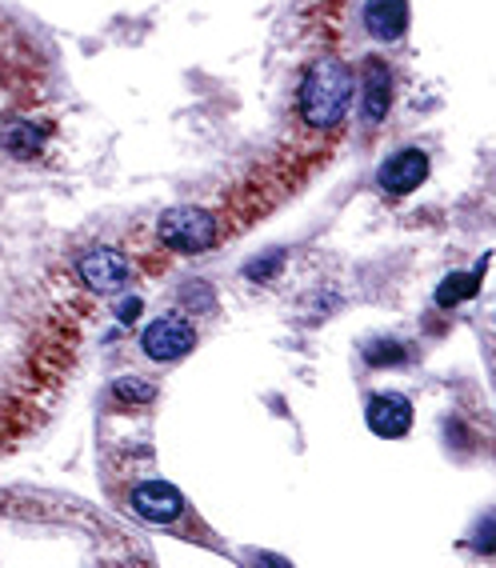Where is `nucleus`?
Returning <instances> with one entry per match:
<instances>
[{
	"label": "nucleus",
	"instance_id": "nucleus-1",
	"mask_svg": "<svg viewBox=\"0 0 496 568\" xmlns=\"http://www.w3.org/2000/svg\"><path fill=\"white\" fill-rule=\"evenodd\" d=\"M356 101V72L341 57H321L304 72L284 121V149L324 164L348 124Z\"/></svg>",
	"mask_w": 496,
	"mask_h": 568
},
{
	"label": "nucleus",
	"instance_id": "nucleus-2",
	"mask_svg": "<svg viewBox=\"0 0 496 568\" xmlns=\"http://www.w3.org/2000/svg\"><path fill=\"white\" fill-rule=\"evenodd\" d=\"M224 244V229L216 209L204 204H173L149 229V273H161L173 256H201Z\"/></svg>",
	"mask_w": 496,
	"mask_h": 568
},
{
	"label": "nucleus",
	"instance_id": "nucleus-3",
	"mask_svg": "<svg viewBox=\"0 0 496 568\" xmlns=\"http://www.w3.org/2000/svg\"><path fill=\"white\" fill-rule=\"evenodd\" d=\"M121 505H124V513L136 517L141 525L164 528V532H176V537H189V540H204L193 505L184 500L181 488L161 477L129 480V485L121 488Z\"/></svg>",
	"mask_w": 496,
	"mask_h": 568
},
{
	"label": "nucleus",
	"instance_id": "nucleus-4",
	"mask_svg": "<svg viewBox=\"0 0 496 568\" xmlns=\"http://www.w3.org/2000/svg\"><path fill=\"white\" fill-rule=\"evenodd\" d=\"M72 276H77V288H84V296L101 301V296H121L129 288L136 264L117 244H89L72 261Z\"/></svg>",
	"mask_w": 496,
	"mask_h": 568
},
{
	"label": "nucleus",
	"instance_id": "nucleus-5",
	"mask_svg": "<svg viewBox=\"0 0 496 568\" xmlns=\"http://www.w3.org/2000/svg\"><path fill=\"white\" fill-rule=\"evenodd\" d=\"M201 345V328L184 308L152 316L149 325L141 328V353L149 356L152 365H181L184 356H193Z\"/></svg>",
	"mask_w": 496,
	"mask_h": 568
},
{
	"label": "nucleus",
	"instance_id": "nucleus-6",
	"mask_svg": "<svg viewBox=\"0 0 496 568\" xmlns=\"http://www.w3.org/2000/svg\"><path fill=\"white\" fill-rule=\"evenodd\" d=\"M356 112H361V129L376 132L388 121L396 101V69L385 61V57H365L361 64V81H356Z\"/></svg>",
	"mask_w": 496,
	"mask_h": 568
},
{
	"label": "nucleus",
	"instance_id": "nucleus-7",
	"mask_svg": "<svg viewBox=\"0 0 496 568\" xmlns=\"http://www.w3.org/2000/svg\"><path fill=\"white\" fill-rule=\"evenodd\" d=\"M428 169H433V161H428L425 149H416V144L396 149V153H388L385 164L376 169V189L385 196H393V201L396 196H408L428 181Z\"/></svg>",
	"mask_w": 496,
	"mask_h": 568
},
{
	"label": "nucleus",
	"instance_id": "nucleus-8",
	"mask_svg": "<svg viewBox=\"0 0 496 568\" xmlns=\"http://www.w3.org/2000/svg\"><path fill=\"white\" fill-rule=\"evenodd\" d=\"M413 400L405 393H373L365 400V425L376 437L401 440L413 433Z\"/></svg>",
	"mask_w": 496,
	"mask_h": 568
},
{
	"label": "nucleus",
	"instance_id": "nucleus-9",
	"mask_svg": "<svg viewBox=\"0 0 496 568\" xmlns=\"http://www.w3.org/2000/svg\"><path fill=\"white\" fill-rule=\"evenodd\" d=\"M49 124H37L29 116H12V121L0 124V153L12 156V161H41L49 153Z\"/></svg>",
	"mask_w": 496,
	"mask_h": 568
},
{
	"label": "nucleus",
	"instance_id": "nucleus-10",
	"mask_svg": "<svg viewBox=\"0 0 496 568\" xmlns=\"http://www.w3.org/2000/svg\"><path fill=\"white\" fill-rule=\"evenodd\" d=\"M408 0H365V29L373 41L396 44L408 32Z\"/></svg>",
	"mask_w": 496,
	"mask_h": 568
},
{
	"label": "nucleus",
	"instance_id": "nucleus-11",
	"mask_svg": "<svg viewBox=\"0 0 496 568\" xmlns=\"http://www.w3.org/2000/svg\"><path fill=\"white\" fill-rule=\"evenodd\" d=\"M485 268H488V256H480V261H476L473 273H448L445 281H441V288H436V305L456 308V305H465V301H473L476 288H480V276H485Z\"/></svg>",
	"mask_w": 496,
	"mask_h": 568
},
{
	"label": "nucleus",
	"instance_id": "nucleus-12",
	"mask_svg": "<svg viewBox=\"0 0 496 568\" xmlns=\"http://www.w3.org/2000/svg\"><path fill=\"white\" fill-rule=\"evenodd\" d=\"M416 361V348L401 336H373L365 345V365L368 368H405Z\"/></svg>",
	"mask_w": 496,
	"mask_h": 568
},
{
	"label": "nucleus",
	"instance_id": "nucleus-13",
	"mask_svg": "<svg viewBox=\"0 0 496 568\" xmlns=\"http://www.w3.org/2000/svg\"><path fill=\"white\" fill-rule=\"evenodd\" d=\"M112 408H124V413H136V408H149L156 400V385L144 381V376H117L109 385Z\"/></svg>",
	"mask_w": 496,
	"mask_h": 568
},
{
	"label": "nucleus",
	"instance_id": "nucleus-14",
	"mask_svg": "<svg viewBox=\"0 0 496 568\" xmlns=\"http://www.w3.org/2000/svg\"><path fill=\"white\" fill-rule=\"evenodd\" d=\"M284 261H289V248H269V253H261L256 261L244 264L241 276L244 281H253V284H269L284 268Z\"/></svg>",
	"mask_w": 496,
	"mask_h": 568
},
{
	"label": "nucleus",
	"instance_id": "nucleus-15",
	"mask_svg": "<svg viewBox=\"0 0 496 568\" xmlns=\"http://www.w3.org/2000/svg\"><path fill=\"white\" fill-rule=\"evenodd\" d=\"M181 308L193 316V321H201V316H209L216 308V288L209 281H193L181 293Z\"/></svg>",
	"mask_w": 496,
	"mask_h": 568
},
{
	"label": "nucleus",
	"instance_id": "nucleus-16",
	"mask_svg": "<svg viewBox=\"0 0 496 568\" xmlns=\"http://www.w3.org/2000/svg\"><path fill=\"white\" fill-rule=\"evenodd\" d=\"M141 308H144L141 293H124L121 301H117V316H121V325H132V321L141 316Z\"/></svg>",
	"mask_w": 496,
	"mask_h": 568
}]
</instances>
